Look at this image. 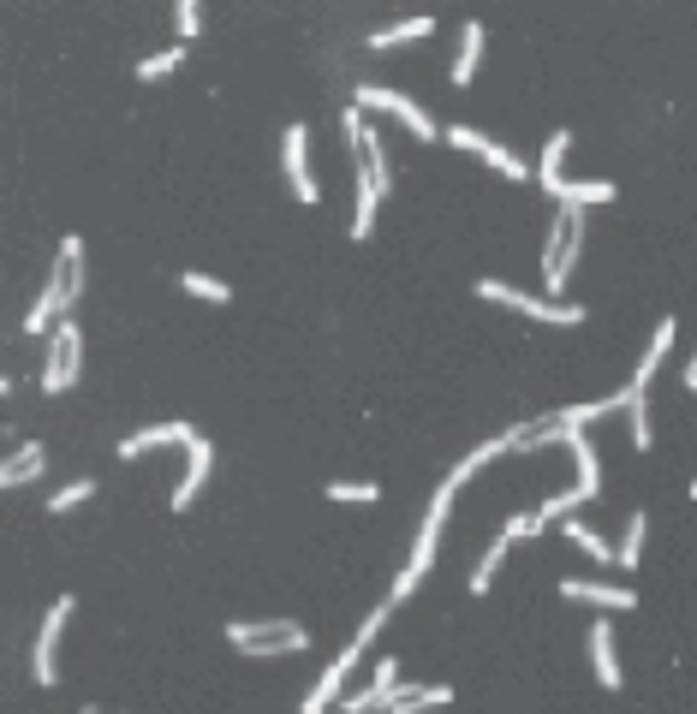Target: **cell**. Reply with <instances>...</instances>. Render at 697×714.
<instances>
[{
  "mask_svg": "<svg viewBox=\"0 0 697 714\" xmlns=\"http://www.w3.org/2000/svg\"><path fill=\"white\" fill-rule=\"evenodd\" d=\"M590 667H597V685H602V691H620V685H626L620 655H614V619H597V625H590Z\"/></svg>",
  "mask_w": 697,
  "mask_h": 714,
  "instance_id": "obj_11",
  "label": "cell"
},
{
  "mask_svg": "<svg viewBox=\"0 0 697 714\" xmlns=\"http://www.w3.org/2000/svg\"><path fill=\"white\" fill-rule=\"evenodd\" d=\"M632 399H626V429H632V446L638 453H650L656 446V423H650V393H638V387H626Z\"/></svg>",
  "mask_w": 697,
  "mask_h": 714,
  "instance_id": "obj_21",
  "label": "cell"
},
{
  "mask_svg": "<svg viewBox=\"0 0 697 714\" xmlns=\"http://www.w3.org/2000/svg\"><path fill=\"white\" fill-rule=\"evenodd\" d=\"M358 661H364V643H358V637H352V643L340 649V661H334V667H328L322 679L310 685V697H304V709H298V714H328V703H334V697H340V685H346V673L358 667Z\"/></svg>",
  "mask_w": 697,
  "mask_h": 714,
  "instance_id": "obj_8",
  "label": "cell"
},
{
  "mask_svg": "<svg viewBox=\"0 0 697 714\" xmlns=\"http://www.w3.org/2000/svg\"><path fill=\"white\" fill-rule=\"evenodd\" d=\"M561 536H566V542H578V547H585V554L597 559V566H614V559H620V547L608 542V536H597V530H590L585 518H566V525H561Z\"/></svg>",
  "mask_w": 697,
  "mask_h": 714,
  "instance_id": "obj_19",
  "label": "cell"
},
{
  "mask_svg": "<svg viewBox=\"0 0 697 714\" xmlns=\"http://www.w3.org/2000/svg\"><path fill=\"white\" fill-rule=\"evenodd\" d=\"M376 209H382V190H376L370 178L358 173V214H352V238H370V226H376Z\"/></svg>",
  "mask_w": 697,
  "mask_h": 714,
  "instance_id": "obj_23",
  "label": "cell"
},
{
  "mask_svg": "<svg viewBox=\"0 0 697 714\" xmlns=\"http://www.w3.org/2000/svg\"><path fill=\"white\" fill-rule=\"evenodd\" d=\"M429 30H436V19H429V12H417V19H400V24H388V30L370 36V54H382V48H400V42H417V36H429Z\"/></svg>",
  "mask_w": 697,
  "mask_h": 714,
  "instance_id": "obj_20",
  "label": "cell"
},
{
  "mask_svg": "<svg viewBox=\"0 0 697 714\" xmlns=\"http://www.w3.org/2000/svg\"><path fill=\"white\" fill-rule=\"evenodd\" d=\"M180 60H185V48H161V54H149L144 66H137V78H144V84H156V78H168V72L180 66Z\"/></svg>",
  "mask_w": 697,
  "mask_h": 714,
  "instance_id": "obj_29",
  "label": "cell"
},
{
  "mask_svg": "<svg viewBox=\"0 0 697 714\" xmlns=\"http://www.w3.org/2000/svg\"><path fill=\"white\" fill-rule=\"evenodd\" d=\"M185 453H192V465H185V477L173 482V513H185V506L197 501V494H203V482H209V465H215V446L203 441V435H197L192 446H185Z\"/></svg>",
  "mask_w": 697,
  "mask_h": 714,
  "instance_id": "obj_13",
  "label": "cell"
},
{
  "mask_svg": "<svg viewBox=\"0 0 697 714\" xmlns=\"http://www.w3.org/2000/svg\"><path fill=\"white\" fill-rule=\"evenodd\" d=\"M692 501H697V482H692Z\"/></svg>",
  "mask_w": 697,
  "mask_h": 714,
  "instance_id": "obj_35",
  "label": "cell"
},
{
  "mask_svg": "<svg viewBox=\"0 0 697 714\" xmlns=\"http://www.w3.org/2000/svg\"><path fill=\"white\" fill-rule=\"evenodd\" d=\"M549 197H561V209H590V202H614V185L608 178H554L542 185Z\"/></svg>",
  "mask_w": 697,
  "mask_h": 714,
  "instance_id": "obj_16",
  "label": "cell"
},
{
  "mask_svg": "<svg viewBox=\"0 0 697 714\" xmlns=\"http://www.w3.org/2000/svg\"><path fill=\"white\" fill-rule=\"evenodd\" d=\"M686 387L697 393V357H692V364H686Z\"/></svg>",
  "mask_w": 697,
  "mask_h": 714,
  "instance_id": "obj_34",
  "label": "cell"
},
{
  "mask_svg": "<svg viewBox=\"0 0 697 714\" xmlns=\"http://www.w3.org/2000/svg\"><path fill=\"white\" fill-rule=\"evenodd\" d=\"M310 132L304 125H286V149H281V168H286V185H293L298 202H316V178H310Z\"/></svg>",
  "mask_w": 697,
  "mask_h": 714,
  "instance_id": "obj_10",
  "label": "cell"
},
{
  "mask_svg": "<svg viewBox=\"0 0 697 714\" xmlns=\"http://www.w3.org/2000/svg\"><path fill=\"white\" fill-rule=\"evenodd\" d=\"M180 292H192L203 304H233V286H221L215 274H180Z\"/></svg>",
  "mask_w": 697,
  "mask_h": 714,
  "instance_id": "obj_25",
  "label": "cell"
},
{
  "mask_svg": "<svg viewBox=\"0 0 697 714\" xmlns=\"http://www.w3.org/2000/svg\"><path fill=\"white\" fill-rule=\"evenodd\" d=\"M90 494H96V482H90V477H78V482H66V489L48 494V513H72V506H84Z\"/></svg>",
  "mask_w": 697,
  "mask_h": 714,
  "instance_id": "obj_27",
  "label": "cell"
},
{
  "mask_svg": "<svg viewBox=\"0 0 697 714\" xmlns=\"http://www.w3.org/2000/svg\"><path fill=\"white\" fill-rule=\"evenodd\" d=\"M477 66H484V24L477 19H465V30H460V60H453V84H472L477 78Z\"/></svg>",
  "mask_w": 697,
  "mask_h": 714,
  "instance_id": "obj_18",
  "label": "cell"
},
{
  "mask_svg": "<svg viewBox=\"0 0 697 714\" xmlns=\"http://www.w3.org/2000/svg\"><path fill=\"white\" fill-rule=\"evenodd\" d=\"M78 369H84V334H78V322H60L54 334H48V364H42V393L54 399V393H66L72 381H78Z\"/></svg>",
  "mask_w": 697,
  "mask_h": 714,
  "instance_id": "obj_3",
  "label": "cell"
},
{
  "mask_svg": "<svg viewBox=\"0 0 697 714\" xmlns=\"http://www.w3.org/2000/svg\"><path fill=\"white\" fill-rule=\"evenodd\" d=\"M489 168H496V173H506V178H518V185H525V178H530V168H525V161H518L513 156V149H506V144H496V149H489Z\"/></svg>",
  "mask_w": 697,
  "mask_h": 714,
  "instance_id": "obj_31",
  "label": "cell"
},
{
  "mask_svg": "<svg viewBox=\"0 0 697 714\" xmlns=\"http://www.w3.org/2000/svg\"><path fill=\"white\" fill-rule=\"evenodd\" d=\"M352 101H358L364 113H394L405 132H412V137H424V144L441 132V125L429 120V108H417L412 96H400V89H388V84H358V89H352Z\"/></svg>",
  "mask_w": 697,
  "mask_h": 714,
  "instance_id": "obj_4",
  "label": "cell"
},
{
  "mask_svg": "<svg viewBox=\"0 0 697 714\" xmlns=\"http://www.w3.org/2000/svg\"><path fill=\"white\" fill-rule=\"evenodd\" d=\"M453 489H460V482L448 477V482H436V494H429V513H424V525H417V542H412V566H405V571H417V578L436 566L441 525H448V513H453Z\"/></svg>",
  "mask_w": 697,
  "mask_h": 714,
  "instance_id": "obj_5",
  "label": "cell"
},
{
  "mask_svg": "<svg viewBox=\"0 0 697 714\" xmlns=\"http://www.w3.org/2000/svg\"><path fill=\"white\" fill-rule=\"evenodd\" d=\"M328 501H382V482H328Z\"/></svg>",
  "mask_w": 697,
  "mask_h": 714,
  "instance_id": "obj_30",
  "label": "cell"
},
{
  "mask_svg": "<svg viewBox=\"0 0 697 714\" xmlns=\"http://www.w3.org/2000/svg\"><path fill=\"white\" fill-rule=\"evenodd\" d=\"M561 595L566 602H590V607H608V614H632L638 595L626 583H590V578H561Z\"/></svg>",
  "mask_w": 697,
  "mask_h": 714,
  "instance_id": "obj_9",
  "label": "cell"
},
{
  "mask_svg": "<svg viewBox=\"0 0 697 714\" xmlns=\"http://www.w3.org/2000/svg\"><path fill=\"white\" fill-rule=\"evenodd\" d=\"M192 441H197V429H192V423H149V429H137V435H125V441H120V458L156 453V446H192Z\"/></svg>",
  "mask_w": 697,
  "mask_h": 714,
  "instance_id": "obj_12",
  "label": "cell"
},
{
  "mask_svg": "<svg viewBox=\"0 0 697 714\" xmlns=\"http://www.w3.org/2000/svg\"><path fill=\"white\" fill-rule=\"evenodd\" d=\"M477 298L506 304V310H525V316H537V322H561V328H578V322H585V304H554V298H537V292L506 286V280H477Z\"/></svg>",
  "mask_w": 697,
  "mask_h": 714,
  "instance_id": "obj_2",
  "label": "cell"
},
{
  "mask_svg": "<svg viewBox=\"0 0 697 714\" xmlns=\"http://www.w3.org/2000/svg\"><path fill=\"white\" fill-rule=\"evenodd\" d=\"M412 590H417V571H400V578H394V590H388V602L400 607V602H405V595H412Z\"/></svg>",
  "mask_w": 697,
  "mask_h": 714,
  "instance_id": "obj_33",
  "label": "cell"
},
{
  "mask_svg": "<svg viewBox=\"0 0 697 714\" xmlns=\"http://www.w3.org/2000/svg\"><path fill=\"white\" fill-rule=\"evenodd\" d=\"M448 703H453L448 685H400L382 703V714H424V709H448Z\"/></svg>",
  "mask_w": 697,
  "mask_h": 714,
  "instance_id": "obj_17",
  "label": "cell"
},
{
  "mask_svg": "<svg viewBox=\"0 0 697 714\" xmlns=\"http://www.w3.org/2000/svg\"><path fill=\"white\" fill-rule=\"evenodd\" d=\"M227 643L245 649V655H304L310 631L293 619H233L227 625Z\"/></svg>",
  "mask_w": 697,
  "mask_h": 714,
  "instance_id": "obj_1",
  "label": "cell"
},
{
  "mask_svg": "<svg viewBox=\"0 0 697 714\" xmlns=\"http://www.w3.org/2000/svg\"><path fill=\"white\" fill-rule=\"evenodd\" d=\"M566 149H573V132H549V144H542V161H537V178H542V185H554V178H561Z\"/></svg>",
  "mask_w": 697,
  "mask_h": 714,
  "instance_id": "obj_24",
  "label": "cell"
},
{
  "mask_svg": "<svg viewBox=\"0 0 697 714\" xmlns=\"http://www.w3.org/2000/svg\"><path fill=\"white\" fill-rule=\"evenodd\" d=\"M518 536H542V530H537V513H513V518L501 525V536L484 547V559H477V566H472V578H465V583H472V595H489V583H496V571H501L506 547H513Z\"/></svg>",
  "mask_w": 697,
  "mask_h": 714,
  "instance_id": "obj_6",
  "label": "cell"
},
{
  "mask_svg": "<svg viewBox=\"0 0 697 714\" xmlns=\"http://www.w3.org/2000/svg\"><path fill=\"white\" fill-rule=\"evenodd\" d=\"M506 453V435H496V441H484V446H477V453H465L460 458V465H453V482H472V470H484L489 465V458H501Z\"/></svg>",
  "mask_w": 697,
  "mask_h": 714,
  "instance_id": "obj_26",
  "label": "cell"
},
{
  "mask_svg": "<svg viewBox=\"0 0 697 714\" xmlns=\"http://www.w3.org/2000/svg\"><path fill=\"white\" fill-rule=\"evenodd\" d=\"M441 137H448L453 149H472V156H489V149H496V137H489V132H472V125H448Z\"/></svg>",
  "mask_w": 697,
  "mask_h": 714,
  "instance_id": "obj_28",
  "label": "cell"
},
{
  "mask_svg": "<svg viewBox=\"0 0 697 714\" xmlns=\"http://www.w3.org/2000/svg\"><path fill=\"white\" fill-rule=\"evenodd\" d=\"M644 530H650V513H632L626 530H620V559H614L620 571H632L644 559Z\"/></svg>",
  "mask_w": 697,
  "mask_h": 714,
  "instance_id": "obj_22",
  "label": "cell"
},
{
  "mask_svg": "<svg viewBox=\"0 0 697 714\" xmlns=\"http://www.w3.org/2000/svg\"><path fill=\"white\" fill-rule=\"evenodd\" d=\"M173 24H180V42H192V36L203 30V12H197V0H180V7H173Z\"/></svg>",
  "mask_w": 697,
  "mask_h": 714,
  "instance_id": "obj_32",
  "label": "cell"
},
{
  "mask_svg": "<svg viewBox=\"0 0 697 714\" xmlns=\"http://www.w3.org/2000/svg\"><path fill=\"white\" fill-rule=\"evenodd\" d=\"M72 595H60L54 607H48V619H42V631H36V649H30V679L36 685H54L60 673H54V649H60V631H66V619H72Z\"/></svg>",
  "mask_w": 697,
  "mask_h": 714,
  "instance_id": "obj_7",
  "label": "cell"
},
{
  "mask_svg": "<svg viewBox=\"0 0 697 714\" xmlns=\"http://www.w3.org/2000/svg\"><path fill=\"white\" fill-rule=\"evenodd\" d=\"M674 334H680V322H674V316H662V322H656V334H650V346H644V357H638V369H632V381H626V387L650 393V381H656V369H662L668 346H674Z\"/></svg>",
  "mask_w": 697,
  "mask_h": 714,
  "instance_id": "obj_15",
  "label": "cell"
},
{
  "mask_svg": "<svg viewBox=\"0 0 697 714\" xmlns=\"http://www.w3.org/2000/svg\"><path fill=\"white\" fill-rule=\"evenodd\" d=\"M48 470V446L42 441H24L19 453L0 458V489H24V482H36Z\"/></svg>",
  "mask_w": 697,
  "mask_h": 714,
  "instance_id": "obj_14",
  "label": "cell"
}]
</instances>
